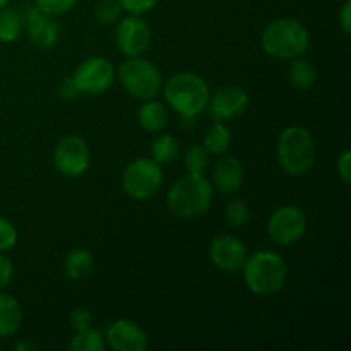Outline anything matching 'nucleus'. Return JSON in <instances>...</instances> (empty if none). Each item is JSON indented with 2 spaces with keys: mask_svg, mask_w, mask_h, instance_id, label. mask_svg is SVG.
<instances>
[{
  "mask_svg": "<svg viewBox=\"0 0 351 351\" xmlns=\"http://www.w3.org/2000/svg\"><path fill=\"white\" fill-rule=\"evenodd\" d=\"M213 202V184L202 173L182 175L167 194L168 211L182 219H194L206 215Z\"/></svg>",
  "mask_w": 351,
  "mask_h": 351,
  "instance_id": "1",
  "label": "nucleus"
},
{
  "mask_svg": "<svg viewBox=\"0 0 351 351\" xmlns=\"http://www.w3.org/2000/svg\"><path fill=\"white\" fill-rule=\"evenodd\" d=\"M278 165L291 177L307 175L317 160V147L311 130L300 125H290L280 134L276 146Z\"/></svg>",
  "mask_w": 351,
  "mask_h": 351,
  "instance_id": "2",
  "label": "nucleus"
},
{
  "mask_svg": "<svg viewBox=\"0 0 351 351\" xmlns=\"http://www.w3.org/2000/svg\"><path fill=\"white\" fill-rule=\"evenodd\" d=\"M311 34L307 27L293 17H280L264 27L261 47L269 57L280 60H293L307 51Z\"/></svg>",
  "mask_w": 351,
  "mask_h": 351,
  "instance_id": "3",
  "label": "nucleus"
},
{
  "mask_svg": "<svg viewBox=\"0 0 351 351\" xmlns=\"http://www.w3.org/2000/svg\"><path fill=\"white\" fill-rule=\"evenodd\" d=\"M242 269L247 288L257 297L280 293L287 283V264L283 257L273 250H259L247 256Z\"/></svg>",
  "mask_w": 351,
  "mask_h": 351,
  "instance_id": "4",
  "label": "nucleus"
},
{
  "mask_svg": "<svg viewBox=\"0 0 351 351\" xmlns=\"http://www.w3.org/2000/svg\"><path fill=\"white\" fill-rule=\"evenodd\" d=\"M163 95L168 105L182 117L194 119L208 106L209 86L201 75L194 72H178L171 75L163 86Z\"/></svg>",
  "mask_w": 351,
  "mask_h": 351,
  "instance_id": "5",
  "label": "nucleus"
},
{
  "mask_svg": "<svg viewBox=\"0 0 351 351\" xmlns=\"http://www.w3.org/2000/svg\"><path fill=\"white\" fill-rule=\"evenodd\" d=\"M119 81L136 99H153L163 88V75L151 60L143 57H129L119 69Z\"/></svg>",
  "mask_w": 351,
  "mask_h": 351,
  "instance_id": "6",
  "label": "nucleus"
},
{
  "mask_svg": "<svg viewBox=\"0 0 351 351\" xmlns=\"http://www.w3.org/2000/svg\"><path fill=\"white\" fill-rule=\"evenodd\" d=\"M163 184L161 165L153 158H137L130 161L122 173V187L132 199L144 201L160 191Z\"/></svg>",
  "mask_w": 351,
  "mask_h": 351,
  "instance_id": "7",
  "label": "nucleus"
},
{
  "mask_svg": "<svg viewBox=\"0 0 351 351\" xmlns=\"http://www.w3.org/2000/svg\"><path fill=\"white\" fill-rule=\"evenodd\" d=\"M71 77L81 95L98 96L112 88L115 81V67L103 57H89L79 64Z\"/></svg>",
  "mask_w": 351,
  "mask_h": 351,
  "instance_id": "8",
  "label": "nucleus"
},
{
  "mask_svg": "<svg viewBox=\"0 0 351 351\" xmlns=\"http://www.w3.org/2000/svg\"><path fill=\"white\" fill-rule=\"evenodd\" d=\"M53 163L65 177H81L91 165V151L82 137L65 136L55 146Z\"/></svg>",
  "mask_w": 351,
  "mask_h": 351,
  "instance_id": "9",
  "label": "nucleus"
},
{
  "mask_svg": "<svg viewBox=\"0 0 351 351\" xmlns=\"http://www.w3.org/2000/svg\"><path fill=\"white\" fill-rule=\"evenodd\" d=\"M307 232V216L297 206H281L267 221V233L280 245L297 243Z\"/></svg>",
  "mask_w": 351,
  "mask_h": 351,
  "instance_id": "10",
  "label": "nucleus"
},
{
  "mask_svg": "<svg viewBox=\"0 0 351 351\" xmlns=\"http://www.w3.org/2000/svg\"><path fill=\"white\" fill-rule=\"evenodd\" d=\"M21 19H23L24 29L27 31L31 43L36 45L41 50L51 48L60 36V24L50 14L43 12L36 5L24 3L19 7Z\"/></svg>",
  "mask_w": 351,
  "mask_h": 351,
  "instance_id": "11",
  "label": "nucleus"
},
{
  "mask_svg": "<svg viewBox=\"0 0 351 351\" xmlns=\"http://www.w3.org/2000/svg\"><path fill=\"white\" fill-rule=\"evenodd\" d=\"M151 27L141 16H130L120 19L115 27V43L127 57H141L151 45Z\"/></svg>",
  "mask_w": 351,
  "mask_h": 351,
  "instance_id": "12",
  "label": "nucleus"
},
{
  "mask_svg": "<svg viewBox=\"0 0 351 351\" xmlns=\"http://www.w3.org/2000/svg\"><path fill=\"white\" fill-rule=\"evenodd\" d=\"M247 247L239 237L221 235L216 237L209 245V259L223 273H237L245 264Z\"/></svg>",
  "mask_w": 351,
  "mask_h": 351,
  "instance_id": "13",
  "label": "nucleus"
},
{
  "mask_svg": "<svg viewBox=\"0 0 351 351\" xmlns=\"http://www.w3.org/2000/svg\"><path fill=\"white\" fill-rule=\"evenodd\" d=\"M209 112L216 122H230L242 115L249 106V95L240 86H228L209 96Z\"/></svg>",
  "mask_w": 351,
  "mask_h": 351,
  "instance_id": "14",
  "label": "nucleus"
},
{
  "mask_svg": "<svg viewBox=\"0 0 351 351\" xmlns=\"http://www.w3.org/2000/svg\"><path fill=\"white\" fill-rule=\"evenodd\" d=\"M106 345L113 351H144L147 348V332L129 319H119L106 329Z\"/></svg>",
  "mask_w": 351,
  "mask_h": 351,
  "instance_id": "15",
  "label": "nucleus"
},
{
  "mask_svg": "<svg viewBox=\"0 0 351 351\" xmlns=\"http://www.w3.org/2000/svg\"><path fill=\"white\" fill-rule=\"evenodd\" d=\"M245 177L243 165L237 158L225 156L218 160L213 168V187L218 189L223 194H235L240 191Z\"/></svg>",
  "mask_w": 351,
  "mask_h": 351,
  "instance_id": "16",
  "label": "nucleus"
},
{
  "mask_svg": "<svg viewBox=\"0 0 351 351\" xmlns=\"http://www.w3.org/2000/svg\"><path fill=\"white\" fill-rule=\"evenodd\" d=\"M137 120L146 132H161L170 122V113L161 101L146 99L137 112Z\"/></svg>",
  "mask_w": 351,
  "mask_h": 351,
  "instance_id": "17",
  "label": "nucleus"
},
{
  "mask_svg": "<svg viewBox=\"0 0 351 351\" xmlns=\"http://www.w3.org/2000/svg\"><path fill=\"white\" fill-rule=\"evenodd\" d=\"M23 324V307L10 295L0 291V338L16 335Z\"/></svg>",
  "mask_w": 351,
  "mask_h": 351,
  "instance_id": "18",
  "label": "nucleus"
},
{
  "mask_svg": "<svg viewBox=\"0 0 351 351\" xmlns=\"http://www.w3.org/2000/svg\"><path fill=\"white\" fill-rule=\"evenodd\" d=\"M95 269V257L88 249H72L64 259V273L69 280L81 281L91 276Z\"/></svg>",
  "mask_w": 351,
  "mask_h": 351,
  "instance_id": "19",
  "label": "nucleus"
},
{
  "mask_svg": "<svg viewBox=\"0 0 351 351\" xmlns=\"http://www.w3.org/2000/svg\"><path fill=\"white\" fill-rule=\"evenodd\" d=\"M288 81L291 86L297 89H311L317 81V71H315L314 64L307 58L297 57L291 60L290 67H288Z\"/></svg>",
  "mask_w": 351,
  "mask_h": 351,
  "instance_id": "20",
  "label": "nucleus"
},
{
  "mask_svg": "<svg viewBox=\"0 0 351 351\" xmlns=\"http://www.w3.org/2000/svg\"><path fill=\"white\" fill-rule=\"evenodd\" d=\"M151 154H153V160L160 165L173 163L180 154V143L177 137L170 136V134H160L153 141Z\"/></svg>",
  "mask_w": 351,
  "mask_h": 351,
  "instance_id": "21",
  "label": "nucleus"
},
{
  "mask_svg": "<svg viewBox=\"0 0 351 351\" xmlns=\"http://www.w3.org/2000/svg\"><path fill=\"white\" fill-rule=\"evenodd\" d=\"M230 143H232V134L230 129L225 125V122H216L213 123L208 129L204 136V147L211 154H225L228 151Z\"/></svg>",
  "mask_w": 351,
  "mask_h": 351,
  "instance_id": "22",
  "label": "nucleus"
},
{
  "mask_svg": "<svg viewBox=\"0 0 351 351\" xmlns=\"http://www.w3.org/2000/svg\"><path fill=\"white\" fill-rule=\"evenodd\" d=\"M23 19L19 10L0 9V43H14L23 33Z\"/></svg>",
  "mask_w": 351,
  "mask_h": 351,
  "instance_id": "23",
  "label": "nucleus"
},
{
  "mask_svg": "<svg viewBox=\"0 0 351 351\" xmlns=\"http://www.w3.org/2000/svg\"><path fill=\"white\" fill-rule=\"evenodd\" d=\"M71 351H103L105 350V338L101 332L95 328H86L82 331H77L74 338L69 343Z\"/></svg>",
  "mask_w": 351,
  "mask_h": 351,
  "instance_id": "24",
  "label": "nucleus"
},
{
  "mask_svg": "<svg viewBox=\"0 0 351 351\" xmlns=\"http://www.w3.org/2000/svg\"><path fill=\"white\" fill-rule=\"evenodd\" d=\"M211 163V153L204 147V144H191L184 154V165L192 173H204L206 168Z\"/></svg>",
  "mask_w": 351,
  "mask_h": 351,
  "instance_id": "25",
  "label": "nucleus"
},
{
  "mask_svg": "<svg viewBox=\"0 0 351 351\" xmlns=\"http://www.w3.org/2000/svg\"><path fill=\"white\" fill-rule=\"evenodd\" d=\"M250 216H252V213H250L249 204H247L243 199L235 197V199H232L228 204H226L225 218H226V221H228L232 226L242 228V226L249 225Z\"/></svg>",
  "mask_w": 351,
  "mask_h": 351,
  "instance_id": "26",
  "label": "nucleus"
},
{
  "mask_svg": "<svg viewBox=\"0 0 351 351\" xmlns=\"http://www.w3.org/2000/svg\"><path fill=\"white\" fill-rule=\"evenodd\" d=\"M122 5L119 0H99L95 7V17L99 24L108 26V24L117 23L122 14Z\"/></svg>",
  "mask_w": 351,
  "mask_h": 351,
  "instance_id": "27",
  "label": "nucleus"
},
{
  "mask_svg": "<svg viewBox=\"0 0 351 351\" xmlns=\"http://www.w3.org/2000/svg\"><path fill=\"white\" fill-rule=\"evenodd\" d=\"M77 0H34V5L50 16H60L74 9Z\"/></svg>",
  "mask_w": 351,
  "mask_h": 351,
  "instance_id": "28",
  "label": "nucleus"
},
{
  "mask_svg": "<svg viewBox=\"0 0 351 351\" xmlns=\"http://www.w3.org/2000/svg\"><path fill=\"white\" fill-rule=\"evenodd\" d=\"M17 243V230L7 218L0 216V254L14 249Z\"/></svg>",
  "mask_w": 351,
  "mask_h": 351,
  "instance_id": "29",
  "label": "nucleus"
},
{
  "mask_svg": "<svg viewBox=\"0 0 351 351\" xmlns=\"http://www.w3.org/2000/svg\"><path fill=\"white\" fill-rule=\"evenodd\" d=\"M119 2L123 10H127L130 14H136V16H141V14L149 12L151 9H154L160 0H119Z\"/></svg>",
  "mask_w": 351,
  "mask_h": 351,
  "instance_id": "30",
  "label": "nucleus"
},
{
  "mask_svg": "<svg viewBox=\"0 0 351 351\" xmlns=\"http://www.w3.org/2000/svg\"><path fill=\"white\" fill-rule=\"evenodd\" d=\"M69 322H71V328L77 332L93 324V315L88 308H74L69 315Z\"/></svg>",
  "mask_w": 351,
  "mask_h": 351,
  "instance_id": "31",
  "label": "nucleus"
},
{
  "mask_svg": "<svg viewBox=\"0 0 351 351\" xmlns=\"http://www.w3.org/2000/svg\"><path fill=\"white\" fill-rule=\"evenodd\" d=\"M336 168H338V175L343 180V184L350 185L351 182V151L350 149L343 151V153L339 154Z\"/></svg>",
  "mask_w": 351,
  "mask_h": 351,
  "instance_id": "32",
  "label": "nucleus"
},
{
  "mask_svg": "<svg viewBox=\"0 0 351 351\" xmlns=\"http://www.w3.org/2000/svg\"><path fill=\"white\" fill-rule=\"evenodd\" d=\"M14 276V264L7 256L0 254V291L12 281Z\"/></svg>",
  "mask_w": 351,
  "mask_h": 351,
  "instance_id": "33",
  "label": "nucleus"
},
{
  "mask_svg": "<svg viewBox=\"0 0 351 351\" xmlns=\"http://www.w3.org/2000/svg\"><path fill=\"white\" fill-rule=\"evenodd\" d=\"M339 26L345 34L351 33V0H345L339 10Z\"/></svg>",
  "mask_w": 351,
  "mask_h": 351,
  "instance_id": "34",
  "label": "nucleus"
},
{
  "mask_svg": "<svg viewBox=\"0 0 351 351\" xmlns=\"http://www.w3.org/2000/svg\"><path fill=\"white\" fill-rule=\"evenodd\" d=\"M58 93H60L62 98H65V99H74L75 96L81 95V93L77 91V88H75L72 77H67L64 82H62L60 88H58Z\"/></svg>",
  "mask_w": 351,
  "mask_h": 351,
  "instance_id": "35",
  "label": "nucleus"
},
{
  "mask_svg": "<svg viewBox=\"0 0 351 351\" xmlns=\"http://www.w3.org/2000/svg\"><path fill=\"white\" fill-rule=\"evenodd\" d=\"M14 350H16V351H26V350L34 351V350H38V346L36 345H27V343H17V345L14 346Z\"/></svg>",
  "mask_w": 351,
  "mask_h": 351,
  "instance_id": "36",
  "label": "nucleus"
},
{
  "mask_svg": "<svg viewBox=\"0 0 351 351\" xmlns=\"http://www.w3.org/2000/svg\"><path fill=\"white\" fill-rule=\"evenodd\" d=\"M9 2L10 0H0V9H3V7L9 5Z\"/></svg>",
  "mask_w": 351,
  "mask_h": 351,
  "instance_id": "37",
  "label": "nucleus"
},
{
  "mask_svg": "<svg viewBox=\"0 0 351 351\" xmlns=\"http://www.w3.org/2000/svg\"><path fill=\"white\" fill-rule=\"evenodd\" d=\"M343 2H345V0H343Z\"/></svg>",
  "mask_w": 351,
  "mask_h": 351,
  "instance_id": "38",
  "label": "nucleus"
}]
</instances>
